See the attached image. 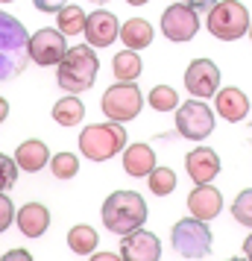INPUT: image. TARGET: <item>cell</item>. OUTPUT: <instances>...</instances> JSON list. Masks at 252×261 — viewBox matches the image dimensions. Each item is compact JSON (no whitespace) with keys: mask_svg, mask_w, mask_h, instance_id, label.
I'll return each instance as SVG.
<instances>
[{"mask_svg":"<svg viewBox=\"0 0 252 261\" xmlns=\"http://www.w3.org/2000/svg\"><path fill=\"white\" fill-rule=\"evenodd\" d=\"M30 62V36L24 24L12 15L0 12V83L21 76Z\"/></svg>","mask_w":252,"mask_h":261,"instance_id":"6da1fadb","label":"cell"},{"mask_svg":"<svg viewBox=\"0 0 252 261\" xmlns=\"http://www.w3.org/2000/svg\"><path fill=\"white\" fill-rule=\"evenodd\" d=\"M103 226L111 235H129L147 220V202L135 191H115L103 202Z\"/></svg>","mask_w":252,"mask_h":261,"instance_id":"7a4b0ae2","label":"cell"},{"mask_svg":"<svg viewBox=\"0 0 252 261\" xmlns=\"http://www.w3.org/2000/svg\"><path fill=\"white\" fill-rule=\"evenodd\" d=\"M56 68H59L56 80H59L62 88L68 94H82L94 85L100 62H97V53L91 47H68V53L62 56Z\"/></svg>","mask_w":252,"mask_h":261,"instance_id":"3957f363","label":"cell"},{"mask_svg":"<svg viewBox=\"0 0 252 261\" xmlns=\"http://www.w3.org/2000/svg\"><path fill=\"white\" fill-rule=\"evenodd\" d=\"M126 147V129L120 123H94L85 126L79 135V150L88 162H108L111 155H118Z\"/></svg>","mask_w":252,"mask_h":261,"instance_id":"277c9868","label":"cell"},{"mask_svg":"<svg viewBox=\"0 0 252 261\" xmlns=\"http://www.w3.org/2000/svg\"><path fill=\"white\" fill-rule=\"evenodd\" d=\"M249 12H246V6L240 3V0H220L214 3L211 9H208V33L220 41H235L240 38L243 33H249Z\"/></svg>","mask_w":252,"mask_h":261,"instance_id":"5b68a950","label":"cell"},{"mask_svg":"<svg viewBox=\"0 0 252 261\" xmlns=\"http://www.w3.org/2000/svg\"><path fill=\"white\" fill-rule=\"evenodd\" d=\"M170 244L179 252L182 258L188 261H200L211 252V232L203 220L197 217H185L173 226V235H170Z\"/></svg>","mask_w":252,"mask_h":261,"instance_id":"8992f818","label":"cell"},{"mask_svg":"<svg viewBox=\"0 0 252 261\" xmlns=\"http://www.w3.org/2000/svg\"><path fill=\"white\" fill-rule=\"evenodd\" d=\"M144 106V97L138 91V85L135 83H118L111 85L103 100H100V109H103V115L111 118L115 123H126V120L138 118V112Z\"/></svg>","mask_w":252,"mask_h":261,"instance_id":"52a82bcc","label":"cell"},{"mask_svg":"<svg viewBox=\"0 0 252 261\" xmlns=\"http://www.w3.org/2000/svg\"><path fill=\"white\" fill-rule=\"evenodd\" d=\"M214 129V118H211V109L205 106L203 100H188L182 103L176 112V132L188 141H203L208 138Z\"/></svg>","mask_w":252,"mask_h":261,"instance_id":"ba28073f","label":"cell"},{"mask_svg":"<svg viewBox=\"0 0 252 261\" xmlns=\"http://www.w3.org/2000/svg\"><path fill=\"white\" fill-rule=\"evenodd\" d=\"M200 30V15L185 3H173L161 15V33L170 41H191Z\"/></svg>","mask_w":252,"mask_h":261,"instance_id":"9c48e42d","label":"cell"},{"mask_svg":"<svg viewBox=\"0 0 252 261\" xmlns=\"http://www.w3.org/2000/svg\"><path fill=\"white\" fill-rule=\"evenodd\" d=\"M65 53H68V44H65V36L59 30H38L36 36L30 38V59L41 68L59 65Z\"/></svg>","mask_w":252,"mask_h":261,"instance_id":"30bf717a","label":"cell"},{"mask_svg":"<svg viewBox=\"0 0 252 261\" xmlns=\"http://www.w3.org/2000/svg\"><path fill=\"white\" fill-rule=\"evenodd\" d=\"M185 88L193 94V100L217 94V88H220V71H217V65L211 59L191 62L188 71H185Z\"/></svg>","mask_w":252,"mask_h":261,"instance_id":"8fae6325","label":"cell"},{"mask_svg":"<svg viewBox=\"0 0 252 261\" xmlns=\"http://www.w3.org/2000/svg\"><path fill=\"white\" fill-rule=\"evenodd\" d=\"M120 258L123 261H158L161 258V244L153 232L135 229L120 241Z\"/></svg>","mask_w":252,"mask_h":261,"instance_id":"7c38bea8","label":"cell"},{"mask_svg":"<svg viewBox=\"0 0 252 261\" xmlns=\"http://www.w3.org/2000/svg\"><path fill=\"white\" fill-rule=\"evenodd\" d=\"M82 33H85V38H88L91 47H108V44L120 36V24H118V18H115L111 12L97 9V12H91L88 18H85Z\"/></svg>","mask_w":252,"mask_h":261,"instance_id":"4fadbf2b","label":"cell"},{"mask_svg":"<svg viewBox=\"0 0 252 261\" xmlns=\"http://www.w3.org/2000/svg\"><path fill=\"white\" fill-rule=\"evenodd\" d=\"M188 212H191V217L203 220V223L214 220L217 214L223 212V197H220V191L211 188V185H197V188L191 191V197H188Z\"/></svg>","mask_w":252,"mask_h":261,"instance_id":"5bb4252c","label":"cell"},{"mask_svg":"<svg viewBox=\"0 0 252 261\" xmlns=\"http://www.w3.org/2000/svg\"><path fill=\"white\" fill-rule=\"evenodd\" d=\"M185 167H188V176H191L197 185H208V182L220 173V159H217L214 150H208V147H197V150L188 153Z\"/></svg>","mask_w":252,"mask_h":261,"instance_id":"9a60e30c","label":"cell"},{"mask_svg":"<svg viewBox=\"0 0 252 261\" xmlns=\"http://www.w3.org/2000/svg\"><path fill=\"white\" fill-rule=\"evenodd\" d=\"M15 220H18L21 235L41 238L44 232H47V226H50V212L44 208V205H38V202H26L24 208L15 214Z\"/></svg>","mask_w":252,"mask_h":261,"instance_id":"2e32d148","label":"cell"},{"mask_svg":"<svg viewBox=\"0 0 252 261\" xmlns=\"http://www.w3.org/2000/svg\"><path fill=\"white\" fill-rule=\"evenodd\" d=\"M246 112H249V100H246V94L240 88H223L217 94V115L223 120L238 123V120L246 118Z\"/></svg>","mask_w":252,"mask_h":261,"instance_id":"e0dca14e","label":"cell"},{"mask_svg":"<svg viewBox=\"0 0 252 261\" xmlns=\"http://www.w3.org/2000/svg\"><path fill=\"white\" fill-rule=\"evenodd\" d=\"M123 170L129 176H150L156 170V153L147 144H132L123 153Z\"/></svg>","mask_w":252,"mask_h":261,"instance_id":"ac0fdd59","label":"cell"},{"mask_svg":"<svg viewBox=\"0 0 252 261\" xmlns=\"http://www.w3.org/2000/svg\"><path fill=\"white\" fill-rule=\"evenodd\" d=\"M15 165L21 170H30V173H38L44 165H50V153L44 147V141H36V138L24 141L15 150Z\"/></svg>","mask_w":252,"mask_h":261,"instance_id":"d6986e66","label":"cell"},{"mask_svg":"<svg viewBox=\"0 0 252 261\" xmlns=\"http://www.w3.org/2000/svg\"><path fill=\"white\" fill-rule=\"evenodd\" d=\"M120 41H123V47H129V50L150 47V41H153V27H150V21H144V18L126 21V24L120 27Z\"/></svg>","mask_w":252,"mask_h":261,"instance_id":"ffe728a7","label":"cell"},{"mask_svg":"<svg viewBox=\"0 0 252 261\" xmlns=\"http://www.w3.org/2000/svg\"><path fill=\"white\" fill-rule=\"evenodd\" d=\"M85 118V106H82V100L79 97H62L59 103L53 106V120L59 123V126H76L79 120Z\"/></svg>","mask_w":252,"mask_h":261,"instance_id":"44dd1931","label":"cell"},{"mask_svg":"<svg viewBox=\"0 0 252 261\" xmlns=\"http://www.w3.org/2000/svg\"><path fill=\"white\" fill-rule=\"evenodd\" d=\"M111 68H115L118 83H135L141 76V59H138L135 50H120L118 56L111 59Z\"/></svg>","mask_w":252,"mask_h":261,"instance_id":"7402d4cb","label":"cell"},{"mask_svg":"<svg viewBox=\"0 0 252 261\" xmlns=\"http://www.w3.org/2000/svg\"><path fill=\"white\" fill-rule=\"evenodd\" d=\"M85 18H88V15H85L79 6H73V3L62 6V9H59V18H56L59 33H62V36H79V33L85 30Z\"/></svg>","mask_w":252,"mask_h":261,"instance_id":"603a6c76","label":"cell"},{"mask_svg":"<svg viewBox=\"0 0 252 261\" xmlns=\"http://www.w3.org/2000/svg\"><path fill=\"white\" fill-rule=\"evenodd\" d=\"M68 247L76 255H91L97 249V232L91 226H73L68 232Z\"/></svg>","mask_w":252,"mask_h":261,"instance_id":"cb8c5ba5","label":"cell"},{"mask_svg":"<svg viewBox=\"0 0 252 261\" xmlns=\"http://www.w3.org/2000/svg\"><path fill=\"white\" fill-rule=\"evenodd\" d=\"M147 179H150V191H153L156 197H167V194L176 191V173H173L170 167H156Z\"/></svg>","mask_w":252,"mask_h":261,"instance_id":"d4e9b609","label":"cell"},{"mask_svg":"<svg viewBox=\"0 0 252 261\" xmlns=\"http://www.w3.org/2000/svg\"><path fill=\"white\" fill-rule=\"evenodd\" d=\"M150 106L156 109V112H173V109L179 106L176 88H170V85H156V88L150 91Z\"/></svg>","mask_w":252,"mask_h":261,"instance_id":"484cf974","label":"cell"},{"mask_svg":"<svg viewBox=\"0 0 252 261\" xmlns=\"http://www.w3.org/2000/svg\"><path fill=\"white\" fill-rule=\"evenodd\" d=\"M50 170L56 179H73L76 170H79V159L73 153H56L50 159Z\"/></svg>","mask_w":252,"mask_h":261,"instance_id":"4316f807","label":"cell"},{"mask_svg":"<svg viewBox=\"0 0 252 261\" xmlns=\"http://www.w3.org/2000/svg\"><path fill=\"white\" fill-rule=\"evenodd\" d=\"M232 214H235V220H238L240 226H249L252 229V188L235 197V202H232Z\"/></svg>","mask_w":252,"mask_h":261,"instance_id":"83f0119b","label":"cell"},{"mask_svg":"<svg viewBox=\"0 0 252 261\" xmlns=\"http://www.w3.org/2000/svg\"><path fill=\"white\" fill-rule=\"evenodd\" d=\"M15 179H18V165H15V159L0 153V194L12 188Z\"/></svg>","mask_w":252,"mask_h":261,"instance_id":"f1b7e54d","label":"cell"},{"mask_svg":"<svg viewBox=\"0 0 252 261\" xmlns=\"http://www.w3.org/2000/svg\"><path fill=\"white\" fill-rule=\"evenodd\" d=\"M15 220V205L6 194H0V232H6Z\"/></svg>","mask_w":252,"mask_h":261,"instance_id":"f546056e","label":"cell"},{"mask_svg":"<svg viewBox=\"0 0 252 261\" xmlns=\"http://www.w3.org/2000/svg\"><path fill=\"white\" fill-rule=\"evenodd\" d=\"M38 12H59L62 6H68V0H33Z\"/></svg>","mask_w":252,"mask_h":261,"instance_id":"4dcf8cb0","label":"cell"},{"mask_svg":"<svg viewBox=\"0 0 252 261\" xmlns=\"http://www.w3.org/2000/svg\"><path fill=\"white\" fill-rule=\"evenodd\" d=\"M0 261H33V255H30L26 249H9Z\"/></svg>","mask_w":252,"mask_h":261,"instance_id":"1f68e13d","label":"cell"},{"mask_svg":"<svg viewBox=\"0 0 252 261\" xmlns=\"http://www.w3.org/2000/svg\"><path fill=\"white\" fill-rule=\"evenodd\" d=\"M217 0H185V6H191L193 12L200 15V12H205V9H211Z\"/></svg>","mask_w":252,"mask_h":261,"instance_id":"d6a6232c","label":"cell"},{"mask_svg":"<svg viewBox=\"0 0 252 261\" xmlns=\"http://www.w3.org/2000/svg\"><path fill=\"white\" fill-rule=\"evenodd\" d=\"M91 261H123V258L115 255V252H97V255H91Z\"/></svg>","mask_w":252,"mask_h":261,"instance_id":"836d02e7","label":"cell"},{"mask_svg":"<svg viewBox=\"0 0 252 261\" xmlns=\"http://www.w3.org/2000/svg\"><path fill=\"white\" fill-rule=\"evenodd\" d=\"M6 118H9V103H6V100L0 97V123H3Z\"/></svg>","mask_w":252,"mask_h":261,"instance_id":"e575fe53","label":"cell"},{"mask_svg":"<svg viewBox=\"0 0 252 261\" xmlns=\"http://www.w3.org/2000/svg\"><path fill=\"white\" fill-rule=\"evenodd\" d=\"M243 255H246V261H252V235L243 241Z\"/></svg>","mask_w":252,"mask_h":261,"instance_id":"d590c367","label":"cell"},{"mask_svg":"<svg viewBox=\"0 0 252 261\" xmlns=\"http://www.w3.org/2000/svg\"><path fill=\"white\" fill-rule=\"evenodd\" d=\"M126 3H132V6H144V3H150V0H126Z\"/></svg>","mask_w":252,"mask_h":261,"instance_id":"8d00e7d4","label":"cell"},{"mask_svg":"<svg viewBox=\"0 0 252 261\" xmlns=\"http://www.w3.org/2000/svg\"><path fill=\"white\" fill-rule=\"evenodd\" d=\"M229 261H246V258H229Z\"/></svg>","mask_w":252,"mask_h":261,"instance_id":"74e56055","label":"cell"},{"mask_svg":"<svg viewBox=\"0 0 252 261\" xmlns=\"http://www.w3.org/2000/svg\"><path fill=\"white\" fill-rule=\"evenodd\" d=\"M91 3H106V0H91Z\"/></svg>","mask_w":252,"mask_h":261,"instance_id":"f35d334b","label":"cell"},{"mask_svg":"<svg viewBox=\"0 0 252 261\" xmlns=\"http://www.w3.org/2000/svg\"><path fill=\"white\" fill-rule=\"evenodd\" d=\"M0 3H12V0H0Z\"/></svg>","mask_w":252,"mask_h":261,"instance_id":"ab89813d","label":"cell"},{"mask_svg":"<svg viewBox=\"0 0 252 261\" xmlns=\"http://www.w3.org/2000/svg\"><path fill=\"white\" fill-rule=\"evenodd\" d=\"M249 38H252V24H249Z\"/></svg>","mask_w":252,"mask_h":261,"instance_id":"60d3db41","label":"cell"}]
</instances>
